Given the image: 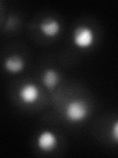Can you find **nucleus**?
<instances>
[{
  "mask_svg": "<svg viewBox=\"0 0 118 158\" xmlns=\"http://www.w3.org/2000/svg\"><path fill=\"white\" fill-rule=\"evenodd\" d=\"M41 81L47 90L52 91L57 87L59 81H60V76L55 69L46 68L41 75Z\"/></svg>",
  "mask_w": 118,
  "mask_h": 158,
  "instance_id": "0eeeda50",
  "label": "nucleus"
},
{
  "mask_svg": "<svg viewBox=\"0 0 118 158\" xmlns=\"http://www.w3.org/2000/svg\"><path fill=\"white\" fill-rule=\"evenodd\" d=\"M19 98L24 104L31 105L36 103L39 98V89L34 83H26L19 89Z\"/></svg>",
  "mask_w": 118,
  "mask_h": 158,
  "instance_id": "7ed1b4c3",
  "label": "nucleus"
},
{
  "mask_svg": "<svg viewBox=\"0 0 118 158\" xmlns=\"http://www.w3.org/2000/svg\"><path fill=\"white\" fill-rule=\"evenodd\" d=\"M73 43L79 48H88L95 43V33L88 26H78L73 32Z\"/></svg>",
  "mask_w": 118,
  "mask_h": 158,
  "instance_id": "f03ea898",
  "label": "nucleus"
},
{
  "mask_svg": "<svg viewBox=\"0 0 118 158\" xmlns=\"http://www.w3.org/2000/svg\"><path fill=\"white\" fill-rule=\"evenodd\" d=\"M26 66V62L22 56L18 54H12L5 58L3 62V67L8 73L11 74H18L23 71V69Z\"/></svg>",
  "mask_w": 118,
  "mask_h": 158,
  "instance_id": "423d86ee",
  "label": "nucleus"
},
{
  "mask_svg": "<svg viewBox=\"0 0 118 158\" xmlns=\"http://www.w3.org/2000/svg\"><path fill=\"white\" fill-rule=\"evenodd\" d=\"M58 144L56 135L51 131H43L37 137V145L43 152L52 151Z\"/></svg>",
  "mask_w": 118,
  "mask_h": 158,
  "instance_id": "20e7f679",
  "label": "nucleus"
},
{
  "mask_svg": "<svg viewBox=\"0 0 118 158\" xmlns=\"http://www.w3.org/2000/svg\"><path fill=\"white\" fill-rule=\"evenodd\" d=\"M88 112L90 109L85 101L80 99H74L67 104L64 114L67 121L77 123L85 121L88 116Z\"/></svg>",
  "mask_w": 118,
  "mask_h": 158,
  "instance_id": "f257e3e1",
  "label": "nucleus"
},
{
  "mask_svg": "<svg viewBox=\"0 0 118 158\" xmlns=\"http://www.w3.org/2000/svg\"><path fill=\"white\" fill-rule=\"evenodd\" d=\"M41 33L46 38H54L58 36L61 31V24L55 19H44L38 25Z\"/></svg>",
  "mask_w": 118,
  "mask_h": 158,
  "instance_id": "39448f33",
  "label": "nucleus"
},
{
  "mask_svg": "<svg viewBox=\"0 0 118 158\" xmlns=\"http://www.w3.org/2000/svg\"><path fill=\"white\" fill-rule=\"evenodd\" d=\"M111 135L114 142H117L118 141V123L117 122H114V123H113V126H112Z\"/></svg>",
  "mask_w": 118,
  "mask_h": 158,
  "instance_id": "6e6552de",
  "label": "nucleus"
}]
</instances>
